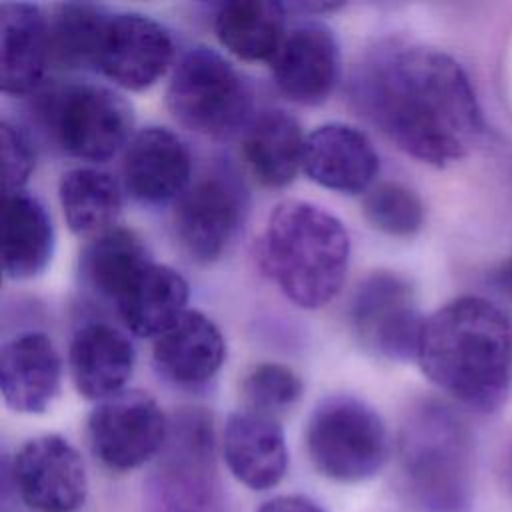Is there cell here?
I'll return each mask as SVG.
<instances>
[{"label":"cell","mask_w":512,"mask_h":512,"mask_svg":"<svg viewBox=\"0 0 512 512\" xmlns=\"http://www.w3.org/2000/svg\"><path fill=\"white\" fill-rule=\"evenodd\" d=\"M350 100L396 148L438 168L466 158L486 132L466 70L424 44L372 48L352 74Z\"/></svg>","instance_id":"cell-1"},{"label":"cell","mask_w":512,"mask_h":512,"mask_svg":"<svg viewBox=\"0 0 512 512\" xmlns=\"http://www.w3.org/2000/svg\"><path fill=\"white\" fill-rule=\"evenodd\" d=\"M416 362L446 396L492 414L510 388L512 322L490 300L460 296L424 320Z\"/></svg>","instance_id":"cell-2"},{"label":"cell","mask_w":512,"mask_h":512,"mask_svg":"<svg viewBox=\"0 0 512 512\" xmlns=\"http://www.w3.org/2000/svg\"><path fill=\"white\" fill-rule=\"evenodd\" d=\"M348 260V232L324 208L286 200L270 212L260 238V266L296 306H326L344 286Z\"/></svg>","instance_id":"cell-3"},{"label":"cell","mask_w":512,"mask_h":512,"mask_svg":"<svg viewBox=\"0 0 512 512\" xmlns=\"http://www.w3.org/2000/svg\"><path fill=\"white\" fill-rule=\"evenodd\" d=\"M474 438L448 404L418 400L398 438V476L422 512H470L474 504Z\"/></svg>","instance_id":"cell-4"},{"label":"cell","mask_w":512,"mask_h":512,"mask_svg":"<svg viewBox=\"0 0 512 512\" xmlns=\"http://www.w3.org/2000/svg\"><path fill=\"white\" fill-rule=\"evenodd\" d=\"M36 114L66 154L106 162L134 136V110L116 90L94 82L54 84L36 98Z\"/></svg>","instance_id":"cell-5"},{"label":"cell","mask_w":512,"mask_h":512,"mask_svg":"<svg viewBox=\"0 0 512 512\" xmlns=\"http://www.w3.org/2000/svg\"><path fill=\"white\" fill-rule=\"evenodd\" d=\"M166 106L184 128L212 138L232 136L252 120L246 80L230 60L206 46L190 48L176 62Z\"/></svg>","instance_id":"cell-6"},{"label":"cell","mask_w":512,"mask_h":512,"mask_svg":"<svg viewBox=\"0 0 512 512\" xmlns=\"http://www.w3.org/2000/svg\"><path fill=\"white\" fill-rule=\"evenodd\" d=\"M388 432L378 412L360 398L336 394L316 404L306 424V452L328 480L364 482L388 458Z\"/></svg>","instance_id":"cell-7"},{"label":"cell","mask_w":512,"mask_h":512,"mask_svg":"<svg viewBox=\"0 0 512 512\" xmlns=\"http://www.w3.org/2000/svg\"><path fill=\"white\" fill-rule=\"evenodd\" d=\"M148 496L152 512H222L210 414L198 408L176 414Z\"/></svg>","instance_id":"cell-8"},{"label":"cell","mask_w":512,"mask_h":512,"mask_svg":"<svg viewBox=\"0 0 512 512\" xmlns=\"http://www.w3.org/2000/svg\"><path fill=\"white\" fill-rule=\"evenodd\" d=\"M246 210L248 194L240 178L230 168L216 166L192 180L174 202L176 242L190 260L210 264L236 240Z\"/></svg>","instance_id":"cell-9"},{"label":"cell","mask_w":512,"mask_h":512,"mask_svg":"<svg viewBox=\"0 0 512 512\" xmlns=\"http://www.w3.org/2000/svg\"><path fill=\"white\" fill-rule=\"evenodd\" d=\"M170 422L144 390H122L88 416L86 436L94 458L114 472H130L160 456Z\"/></svg>","instance_id":"cell-10"},{"label":"cell","mask_w":512,"mask_h":512,"mask_svg":"<svg viewBox=\"0 0 512 512\" xmlns=\"http://www.w3.org/2000/svg\"><path fill=\"white\" fill-rule=\"evenodd\" d=\"M348 318L366 352L394 362L416 360L426 318L404 276L374 272L364 278L350 300Z\"/></svg>","instance_id":"cell-11"},{"label":"cell","mask_w":512,"mask_h":512,"mask_svg":"<svg viewBox=\"0 0 512 512\" xmlns=\"http://www.w3.org/2000/svg\"><path fill=\"white\" fill-rule=\"evenodd\" d=\"M174 40L164 24L140 12L110 10L100 30L94 72L124 90H146L170 68Z\"/></svg>","instance_id":"cell-12"},{"label":"cell","mask_w":512,"mask_h":512,"mask_svg":"<svg viewBox=\"0 0 512 512\" xmlns=\"http://www.w3.org/2000/svg\"><path fill=\"white\" fill-rule=\"evenodd\" d=\"M20 500L34 512H78L88 496V474L78 450L58 434L36 436L12 462Z\"/></svg>","instance_id":"cell-13"},{"label":"cell","mask_w":512,"mask_h":512,"mask_svg":"<svg viewBox=\"0 0 512 512\" xmlns=\"http://www.w3.org/2000/svg\"><path fill=\"white\" fill-rule=\"evenodd\" d=\"M340 66V46L334 32L316 20L288 28L270 60L280 92L288 100L306 106L328 100L338 84Z\"/></svg>","instance_id":"cell-14"},{"label":"cell","mask_w":512,"mask_h":512,"mask_svg":"<svg viewBox=\"0 0 512 512\" xmlns=\"http://www.w3.org/2000/svg\"><path fill=\"white\" fill-rule=\"evenodd\" d=\"M192 182L186 142L164 126H146L130 138L122 156V186L142 204H164Z\"/></svg>","instance_id":"cell-15"},{"label":"cell","mask_w":512,"mask_h":512,"mask_svg":"<svg viewBox=\"0 0 512 512\" xmlns=\"http://www.w3.org/2000/svg\"><path fill=\"white\" fill-rule=\"evenodd\" d=\"M380 168L370 138L344 122H328L306 136L304 174L322 188L340 194L366 192Z\"/></svg>","instance_id":"cell-16"},{"label":"cell","mask_w":512,"mask_h":512,"mask_svg":"<svg viewBox=\"0 0 512 512\" xmlns=\"http://www.w3.org/2000/svg\"><path fill=\"white\" fill-rule=\"evenodd\" d=\"M222 454L230 474L250 490L278 486L288 468L284 430L274 416L238 410L226 418Z\"/></svg>","instance_id":"cell-17"},{"label":"cell","mask_w":512,"mask_h":512,"mask_svg":"<svg viewBox=\"0 0 512 512\" xmlns=\"http://www.w3.org/2000/svg\"><path fill=\"white\" fill-rule=\"evenodd\" d=\"M62 362L42 332H22L0 350V390L6 406L20 414H42L58 398Z\"/></svg>","instance_id":"cell-18"},{"label":"cell","mask_w":512,"mask_h":512,"mask_svg":"<svg viewBox=\"0 0 512 512\" xmlns=\"http://www.w3.org/2000/svg\"><path fill=\"white\" fill-rule=\"evenodd\" d=\"M226 360V340L220 328L202 312L186 310L154 340L156 372L180 388L208 384Z\"/></svg>","instance_id":"cell-19"},{"label":"cell","mask_w":512,"mask_h":512,"mask_svg":"<svg viewBox=\"0 0 512 512\" xmlns=\"http://www.w3.org/2000/svg\"><path fill=\"white\" fill-rule=\"evenodd\" d=\"M136 352L132 340L116 326L92 320L82 324L68 348L72 382L88 400H106L124 390L132 378Z\"/></svg>","instance_id":"cell-20"},{"label":"cell","mask_w":512,"mask_h":512,"mask_svg":"<svg viewBox=\"0 0 512 512\" xmlns=\"http://www.w3.org/2000/svg\"><path fill=\"white\" fill-rule=\"evenodd\" d=\"M50 62L48 20L40 6L4 2L0 6V88L8 96H28L42 84Z\"/></svg>","instance_id":"cell-21"},{"label":"cell","mask_w":512,"mask_h":512,"mask_svg":"<svg viewBox=\"0 0 512 512\" xmlns=\"http://www.w3.org/2000/svg\"><path fill=\"white\" fill-rule=\"evenodd\" d=\"M306 136L298 120L278 108L258 112L246 126L242 156L252 176L272 188L290 184L302 170Z\"/></svg>","instance_id":"cell-22"},{"label":"cell","mask_w":512,"mask_h":512,"mask_svg":"<svg viewBox=\"0 0 512 512\" xmlns=\"http://www.w3.org/2000/svg\"><path fill=\"white\" fill-rule=\"evenodd\" d=\"M150 262L154 260L134 230L112 226L84 246L78 260V274L90 294L116 306Z\"/></svg>","instance_id":"cell-23"},{"label":"cell","mask_w":512,"mask_h":512,"mask_svg":"<svg viewBox=\"0 0 512 512\" xmlns=\"http://www.w3.org/2000/svg\"><path fill=\"white\" fill-rule=\"evenodd\" d=\"M54 252V226L46 206L28 192L4 196L2 270L8 280H30L46 270Z\"/></svg>","instance_id":"cell-24"},{"label":"cell","mask_w":512,"mask_h":512,"mask_svg":"<svg viewBox=\"0 0 512 512\" xmlns=\"http://www.w3.org/2000/svg\"><path fill=\"white\" fill-rule=\"evenodd\" d=\"M188 282L158 262H150L114 306L122 324L136 336L158 338L188 308Z\"/></svg>","instance_id":"cell-25"},{"label":"cell","mask_w":512,"mask_h":512,"mask_svg":"<svg viewBox=\"0 0 512 512\" xmlns=\"http://www.w3.org/2000/svg\"><path fill=\"white\" fill-rule=\"evenodd\" d=\"M286 6L270 0L220 2L214 32L220 44L242 60H272L286 34Z\"/></svg>","instance_id":"cell-26"},{"label":"cell","mask_w":512,"mask_h":512,"mask_svg":"<svg viewBox=\"0 0 512 512\" xmlns=\"http://www.w3.org/2000/svg\"><path fill=\"white\" fill-rule=\"evenodd\" d=\"M64 220L74 234H100L122 212V188L104 170L72 168L58 182Z\"/></svg>","instance_id":"cell-27"},{"label":"cell","mask_w":512,"mask_h":512,"mask_svg":"<svg viewBox=\"0 0 512 512\" xmlns=\"http://www.w3.org/2000/svg\"><path fill=\"white\" fill-rule=\"evenodd\" d=\"M108 12L92 2L58 4L48 20L50 60L64 70H94L96 46Z\"/></svg>","instance_id":"cell-28"},{"label":"cell","mask_w":512,"mask_h":512,"mask_svg":"<svg viewBox=\"0 0 512 512\" xmlns=\"http://www.w3.org/2000/svg\"><path fill=\"white\" fill-rule=\"evenodd\" d=\"M366 222L388 236H412L424 224L420 196L398 182H384L368 190L362 202Z\"/></svg>","instance_id":"cell-29"},{"label":"cell","mask_w":512,"mask_h":512,"mask_svg":"<svg viewBox=\"0 0 512 512\" xmlns=\"http://www.w3.org/2000/svg\"><path fill=\"white\" fill-rule=\"evenodd\" d=\"M304 384L300 376L276 362H262L254 366L240 382V396L248 410L274 416L296 404L302 396Z\"/></svg>","instance_id":"cell-30"},{"label":"cell","mask_w":512,"mask_h":512,"mask_svg":"<svg viewBox=\"0 0 512 512\" xmlns=\"http://www.w3.org/2000/svg\"><path fill=\"white\" fill-rule=\"evenodd\" d=\"M2 138V176H4V196L22 192L26 182L34 172V146L30 136L22 126L2 120L0 124Z\"/></svg>","instance_id":"cell-31"},{"label":"cell","mask_w":512,"mask_h":512,"mask_svg":"<svg viewBox=\"0 0 512 512\" xmlns=\"http://www.w3.org/2000/svg\"><path fill=\"white\" fill-rule=\"evenodd\" d=\"M256 512H324L314 500L300 494H284L266 500Z\"/></svg>","instance_id":"cell-32"},{"label":"cell","mask_w":512,"mask_h":512,"mask_svg":"<svg viewBox=\"0 0 512 512\" xmlns=\"http://www.w3.org/2000/svg\"><path fill=\"white\" fill-rule=\"evenodd\" d=\"M288 12H296L298 16H324L330 12L340 10L344 4L342 2H284Z\"/></svg>","instance_id":"cell-33"},{"label":"cell","mask_w":512,"mask_h":512,"mask_svg":"<svg viewBox=\"0 0 512 512\" xmlns=\"http://www.w3.org/2000/svg\"><path fill=\"white\" fill-rule=\"evenodd\" d=\"M490 282L496 286L498 292L512 300V256L496 266V270L490 276Z\"/></svg>","instance_id":"cell-34"},{"label":"cell","mask_w":512,"mask_h":512,"mask_svg":"<svg viewBox=\"0 0 512 512\" xmlns=\"http://www.w3.org/2000/svg\"><path fill=\"white\" fill-rule=\"evenodd\" d=\"M502 482L506 486V490L512 494V442L508 444L504 456H502Z\"/></svg>","instance_id":"cell-35"}]
</instances>
